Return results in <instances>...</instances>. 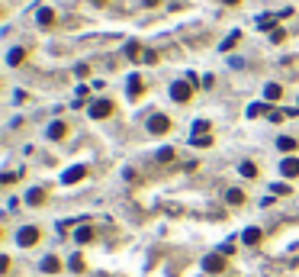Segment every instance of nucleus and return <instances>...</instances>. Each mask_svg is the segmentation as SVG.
Returning <instances> with one entry per match:
<instances>
[{
    "label": "nucleus",
    "instance_id": "nucleus-1",
    "mask_svg": "<svg viewBox=\"0 0 299 277\" xmlns=\"http://www.w3.org/2000/svg\"><path fill=\"white\" fill-rule=\"evenodd\" d=\"M171 97L177 103H187L190 97H193V87H190V81H174L171 84Z\"/></svg>",
    "mask_w": 299,
    "mask_h": 277
},
{
    "label": "nucleus",
    "instance_id": "nucleus-2",
    "mask_svg": "<svg viewBox=\"0 0 299 277\" xmlns=\"http://www.w3.org/2000/svg\"><path fill=\"white\" fill-rule=\"evenodd\" d=\"M167 129H171V119H167L164 113H154V116H148V132H151V136H164Z\"/></svg>",
    "mask_w": 299,
    "mask_h": 277
},
{
    "label": "nucleus",
    "instance_id": "nucleus-3",
    "mask_svg": "<svg viewBox=\"0 0 299 277\" xmlns=\"http://www.w3.org/2000/svg\"><path fill=\"white\" fill-rule=\"evenodd\" d=\"M16 242H19L23 248H32L35 242H39V229H35V226H23L19 232H16Z\"/></svg>",
    "mask_w": 299,
    "mask_h": 277
},
{
    "label": "nucleus",
    "instance_id": "nucleus-4",
    "mask_svg": "<svg viewBox=\"0 0 299 277\" xmlns=\"http://www.w3.org/2000/svg\"><path fill=\"white\" fill-rule=\"evenodd\" d=\"M203 271L206 274H222L225 271V258L222 255H206L203 258Z\"/></svg>",
    "mask_w": 299,
    "mask_h": 277
},
{
    "label": "nucleus",
    "instance_id": "nucleus-5",
    "mask_svg": "<svg viewBox=\"0 0 299 277\" xmlns=\"http://www.w3.org/2000/svg\"><path fill=\"white\" fill-rule=\"evenodd\" d=\"M110 113H113V103H110V100H93V103H90V116H93V119H106Z\"/></svg>",
    "mask_w": 299,
    "mask_h": 277
},
{
    "label": "nucleus",
    "instance_id": "nucleus-6",
    "mask_svg": "<svg viewBox=\"0 0 299 277\" xmlns=\"http://www.w3.org/2000/svg\"><path fill=\"white\" fill-rule=\"evenodd\" d=\"M84 177H87V168L84 164H74V168H68V171L62 174L65 184H77V180H84Z\"/></svg>",
    "mask_w": 299,
    "mask_h": 277
},
{
    "label": "nucleus",
    "instance_id": "nucleus-7",
    "mask_svg": "<svg viewBox=\"0 0 299 277\" xmlns=\"http://www.w3.org/2000/svg\"><path fill=\"white\" fill-rule=\"evenodd\" d=\"M280 174L283 177H299V158H283L280 161Z\"/></svg>",
    "mask_w": 299,
    "mask_h": 277
},
{
    "label": "nucleus",
    "instance_id": "nucleus-8",
    "mask_svg": "<svg viewBox=\"0 0 299 277\" xmlns=\"http://www.w3.org/2000/svg\"><path fill=\"white\" fill-rule=\"evenodd\" d=\"M26 203H29V207H42V203H45V190L42 187L26 190Z\"/></svg>",
    "mask_w": 299,
    "mask_h": 277
},
{
    "label": "nucleus",
    "instance_id": "nucleus-9",
    "mask_svg": "<svg viewBox=\"0 0 299 277\" xmlns=\"http://www.w3.org/2000/svg\"><path fill=\"white\" fill-rule=\"evenodd\" d=\"M65 136H68V126L62 123V119H55V123L49 126V139H55V142H58V139H65Z\"/></svg>",
    "mask_w": 299,
    "mask_h": 277
},
{
    "label": "nucleus",
    "instance_id": "nucleus-10",
    "mask_svg": "<svg viewBox=\"0 0 299 277\" xmlns=\"http://www.w3.org/2000/svg\"><path fill=\"white\" fill-rule=\"evenodd\" d=\"M261 235H264V232H261V229H257V226H251V229H245V235H242V242H245V245H257V242H261Z\"/></svg>",
    "mask_w": 299,
    "mask_h": 277
},
{
    "label": "nucleus",
    "instance_id": "nucleus-11",
    "mask_svg": "<svg viewBox=\"0 0 299 277\" xmlns=\"http://www.w3.org/2000/svg\"><path fill=\"white\" fill-rule=\"evenodd\" d=\"M42 271H45V274H58V271H62V261H58L55 255L42 258Z\"/></svg>",
    "mask_w": 299,
    "mask_h": 277
},
{
    "label": "nucleus",
    "instance_id": "nucleus-12",
    "mask_svg": "<svg viewBox=\"0 0 299 277\" xmlns=\"http://www.w3.org/2000/svg\"><path fill=\"white\" fill-rule=\"evenodd\" d=\"M23 58H26V49H10L7 52V65L16 68V65H23Z\"/></svg>",
    "mask_w": 299,
    "mask_h": 277
},
{
    "label": "nucleus",
    "instance_id": "nucleus-13",
    "mask_svg": "<svg viewBox=\"0 0 299 277\" xmlns=\"http://www.w3.org/2000/svg\"><path fill=\"white\" fill-rule=\"evenodd\" d=\"M190 142H193L196 149H209L212 145V136H209V132H193V139H190Z\"/></svg>",
    "mask_w": 299,
    "mask_h": 277
},
{
    "label": "nucleus",
    "instance_id": "nucleus-14",
    "mask_svg": "<svg viewBox=\"0 0 299 277\" xmlns=\"http://www.w3.org/2000/svg\"><path fill=\"white\" fill-rule=\"evenodd\" d=\"M283 97V87H280V84H267V87H264V100H280Z\"/></svg>",
    "mask_w": 299,
    "mask_h": 277
},
{
    "label": "nucleus",
    "instance_id": "nucleus-15",
    "mask_svg": "<svg viewBox=\"0 0 299 277\" xmlns=\"http://www.w3.org/2000/svg\"><path fill=\"white\" fill-rule=\"evenodd\" d=\"M225 200H229L232 207H242V203H245V194H242L238 187H232V190H225Z\"/></svg>",
    "mask_w": 299,
    "mask_h": 277
},
{
    "label": "nucleus",
    "instance_id": "nucleus-16",
    "mask_svg": "<svg viewBox=\"0 0 299 277\" xmlns=\"http://www.w3.org/2000/svg\"><path fill=\"white\" fill-rule=\"evenodd\" d=\"M52 23H55V10H49V7H42V10H39V26H45V29H49Z\"/></svg>",
    "mask_w": 299,
    "mask_h": 277
},
{
    "label": "nucleus",
    "instance_id": "nucleus-17",
    "mask_svg": "<svg viewBox=\"0 0 299 277\" xmlns=\"http://www.w3.org/2000/svg\"><path fill=\"white\" fill-rule=\"evenodd\" d=\"M126 90H129V97H138V94H142V78L132 75V78H129V84H126Z\"/></svg>",
    "mask_w": 299,
    "mask_h": 277
},
{
    "label": "nucleus",
    "instance_id": "nucleus-18",
    "mask_svg": "<svg viewBox=\"0 0 299 277\" xmlns=\"http://www.w3.org/2000/svg\"><path fill=\"white\" fill-rule=\"evenodd\" d=\"M238 39H242V32H232V35H225L219 49H222V52H229V49H235V45H238Z\"/></svg>",
    "mask_w": 299,
    "mask_h": 277
},
{
    "label": "nucleus",
    "instance_id": "nucleus-19",
    "mask_svg": "<svg viewBox=\"0 0 299 277\" xmlns=\"http://www.w3.org/2000/svg\"><path fill=\"white\" fill-rule=\"evenodd\" d=\"M277 149H280V152H293V149H296V139H293V136H280V139H277Z\"/></svg>",
    "mask_w": 299,
    "mask_h": 277
},
{
    "label": "nucleus",
    "instance_id": "nucleus-20",
    "mask_svg": "<svg viewBox=\"0 0 299 277\" xmlns=\"http://www.w3.org/2000/svg\"><path fill=\"white\" fill-rule=\"evenodd\" d=\"M238 171H242L245 177H257V164L254 161H242V164H238Z\"/></svg>",
    "mask_w": 299,
    "mask_h": 277
},
{
    "label": "nucleus",
    "instance_id": "nucleus-21",
    "mask_svg": "<svg viewBox=\"0 0 299 277\" xmlns=\"http://www.w3.org/2000/svg\"><path fill=\"white\" fill-rule=\"evenodd\" d=\"M273 23H277V16H270V13H267V16H257V29H270V32H273V29H277Z\"/></svg>",
    "mask_w": 299,
    "mask_h": 277
},
{
    "label": "nucleus",
    "instance_id": "nucleus-22",
    "mask_svg": "<svg viewBox=\"0 0 299 277\" xmlns=\"http://www.w3.org/2000/svg\"><path fill=\"white\" fill-rule=\"evenodd\" d=\"M74 238H77V242H90V238H93V229L90 226H81L77 232H74Z\"/></svg>",
    "mask_w": 299,
    "mask_h": 277
},
{
    "label": "nucleus",
    "instance_id": "nucleus-23",
    "mask_svg": "<svg viewBox=\"0 0 299 277\" xmlns=\"http://www.w3.org/2000/svg\"><path fill=\"white\" fill-rule=\"evenodd\" d=\"M264 113H267V103H251L248 106V116L251 119H254V116H264Z\"/></svg>",
    "mask_w": 299,
    "mask_h": 277
},
{
    "label": "nucleus",
    "instance_id": "nucleus-24",
    "mask_svg": "<svg viewBox=\"0 0 299 277\" xmlns=\"http://www.w3.org/2000/svg\"><path fill=\"white\" fill-rule=\"evenodd\" d=\"M68 268L74 271V274H81V271H84V258H81V255H74V258L68 261Z\"/></svg>",
    "mask_w": 299,
    "mask_h": 277
},
{
    "label": "nucleus",
    "instance_id": "nucleus-25",
    "mask_svg": "<svg viewBox=\"0 0 299 277\" xmlns=\"http://www.w3.org/2000/svg\"><path fill=\"white\" fill-rule=\"evenodd\" d=\"M126 55H129V58H138V55H142V45H138V42H129V45H126Z\"/></svg>",
    "mask_w": 299,
    "mask_h": 277
},
{
    "label": "nucleus",
    "instance_id": "nucleus-26",
    "mask_svg": "<svg viewBox=\"0 0 299 277\" xmlns=\"http://www.w3.org/2000/svg\"><path fill=\"white\" fill-rule=\"evenodd\" d=\"M158 161H174V149H158Z\"/></svg>",
    "mask_w": 299,
    "mask_h": 277
},
{
    "label": "nucleus",
    "instance_id": "nucleus-27",
    "mask_svg": "<svg viewBox=\"0 0 299 277\" xmlns=\"http://www.w3.org/2000/svg\"><path fill=\"white\" fill-rule=\"evenodd\" d=\"M142 62H145V65H154V62H158V55H154V52H142Z\"/></svg>",
    "mask_w": 299,
    "mask_h": 277
},
{
    "label": "nucleus",
    "instance_id": "nucleus-28",
    "mask_svg": "<svg viewBox=\"0 0 299 277\" xmlns=\"http://www.w3.org/2000/svg\"><path fill=\"white\" fill-rule=\"evenodd\" d=\"M270 39H273V42H283V39H286V32H283V29H273V32H270Z\"/></svg>",
    "mask_w": 299,
    "mask_h": 277
},
{
    "label": "nucleus",
    "instance_id": "nucleus-29",
    "mask_svg": "<svg viewBox=\"0 0 299 277\" xmlns=\"http://www.w3.org/2000/svg\"><path fill=\"white\" fill-rule=\"evenodd\" d=\"M74 75H77V78H87V75H90V68H87V65H77V68H74Z\"/></svg>",
    "mask_w": 299,
    "mask_h": 277
},
{
    "label": "nucleus",
    "instance_id": "nucleus-30",
    "mask_svg": "<svg viewBox=\"0 0 299 277\" xmlns=\"http://www.w3.org/2000/svg\"><path fill=\"white\" fill-rule=\"evenodd\" d=\"M273 194H290V184H273Z\"/></svg>",
    "mask_w": 299,
    "mask_h": 277
},
{
    "label": "nucleus",
    "instance_id": "nucleus-31",
    "mask_svg": "<svg viewBox=\"0 0 299 277\" xmlns=\"http://www.w3.org/2000/svg\"><path fill=\"white\" fill-rule=\"evenodd\" d=\"M142 4H145V7H158L161 0H142Z\"/></svg>",
    "mask_w": 299,
    "mask_h": 277
},
{
    "label": "nucleus",
    "instance_id": "nucleus-32",
    "mask_svg": "<svg viewBox=\"0 0 299 277\" xmlns=\"http://www.w3.org/2000/svg\"><path fill=\"white\" fill-rule=\"evenodd\" d=\"M225 4H229V7H238V4H242V0H225Z\"/></svg>",
    "mask_w": 299,
    "mask_h": 277
},
{
    "label": "nucleus",
    "instance_id": "nucleus-33",
    "mask_svg": "<svg viewBox=\"0 0 299 277\" xmlns=\"http://www.w3.org/2000/svg\"><path fill=\"white\" fill-rule=\"evenodd\" d=\"M93 4H106V0H93Z\"/></svg>",
    "mask_w": 299,
    "mask_h": 277
}]
</instances>
